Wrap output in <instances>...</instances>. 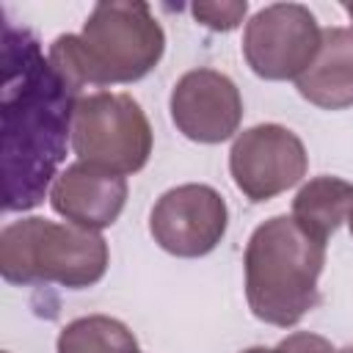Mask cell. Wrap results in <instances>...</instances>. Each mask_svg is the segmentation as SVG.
I'll return each mask as SVG.
<instances>
[{"mask_svg":"<svg viewBox=\"0 0 353 353\" xmlns=\"http://www.w3.org/2000/svg\"><path fill=\"white\" fill-rule=\"evenodd\" d=\"M8 36V33H6ZM11 39V36H8ZM19 66L6 58L3 88V193L6 210H30L44 199L66 138H72V94L22 33Z\"/></svg>","mask_w":353,"mask_h":353,"instance_id":"1","label":"cell"},{"mask_svg":"<svg viewBox=\"0 0 353 353\" xmlns=\"http://www.w3.org/2000/svg\"><path fill=\"white\" fill-rule=\"evenodd\" d=\"M165 52V33L141 0H105L91 8L80 33L50 44L47 63L80 97L85 85H119L146 77Z\"/></svg>","mask_w":353,"mask_h":353,"instance_id":"2","label":"cell"},{"mask_svg":"<svg viewBox=\"0 0 353 353\" xmlns=\"http://www.w3.org/2000/svg\"><path fill=\"white\" fill-rule=\"evenodd\" d=\"M325 243L309 234L292 215L259 223L245 245V301L256 320L279 328L301 323L320 303Z\"/></svg>","mask_w":353,"mask_h":353,"instance_id":"3","label":"cell"},{"mask_svg":"<svg viewBox=\"0 0 353 353\" xmlns=\"http://www.w3.org/2000/svg\"><path fill=\"white\" fill-rule=\"evenodd\" d=\"M110 262L99 232L55 223L39 215L19 218L0 232V273L8 284H61L83 290L97 284Z\"/></svg>","mask_w":353,"mask_h":353,"instance_id":"4","label":"cell"},{"mask_svg":"<svg viewBox=\"0 0 353 353\" xmlns=\"http://www.w3.org/2000/svg\"><path fill=\"white\" fill-rule=\"evenodd\" d=\"M72 152L80 163L127 176L152 154V124L124 91L80 94L72 110Z\"/></svg>","mask_w":353,"mask_h":353,"instance_id":"5","label":"cell"},{"mask_svg":"<svg viewBox=\"0 0 353 353\" xmlns=\"http://www.w3.org/2000/svg\"><path fill=\"white\" fill-rule=\"evenodd\" d=\"M317 17L301 3H270L243 30V55L256 77L298 80L320 50Z\"/></svg>","mask_w":353,"mask_h":353,"instance_id":"6","label":"cell"},{"mask_svg":"<svg viewBox=\"0 0 353 353\" xmlns=\"http://www.w3.org/2000/svg\"><path fill=\"white\" fill-rule=\"evenodd\" d=\"M309 154L303 141L281 124H254L229 149V171L237 190L251 201H268L306 176Z\"/></svg>","mask_w":353,"mask_h":353,"instance_id":"7","label":"cell"},{"mask_svg":"<svg viewBox=\"0 0 353 353\" xmlns=\"http://www.w3.org/2000/svg\"><path fill=\"white\" fill-rule=\"evenodd\" d=\"M229 207L223 196L201 182H188L165 190L149 215L154 243L182 259L210 254L226 234Z\"/></svg>","mask_w":353,"mask_h":353,"instance_id":"8","label":"cell"},{"mask_svg":"<svg viewBox=\"0 0 353 353\" xmlns=\"http://www.w3.org/2000/svg\"><path fill=\"white\" fill-rule=\"evenodd\" d=\"M171 119L176 130L196 143L229 141L243 119V97L234 80L218 69H190L171 88Z\"/></svg>","mask_w":353,"mask_h":353,"instance_id":"9","label":"cell"},{"mask_svg":"<svg viewBox=\"0 0 353 353\" xmlns=\"http://www.w3.org/2000/svg\"><path fill=\"white\" fill-rule=\"evenodd\" d=\"M127 176L88 163H69L50 188V207L74 226L102 232L113 226L127 204Z\"/></svg>","mask_w":353,"mask_h":353,"instance_id":"10","label":"cell"},{"mask_svg":"<svg viewBox=\"0 0 353 353\" xmlns=\"http://www.w3.org/2000/svg\"><path fill=\"white\" fill-rule=\"evenodd\" d=\"M298 94L323 108L342 110L353 105V30L325 28L314 61L295 80Z\"/></svg>","mask_w":353,"mask_h":353,"instance_id":"11","label":"cell"},{"mask_svg":"<svg viewBox=\"0 0 353 353\" xmlns=\"http://www.w3.org/2000/svg\"><path fill=\"white\" fill-rule=\"evenodd\" d=\"M353 210V185L339 176H314L309 179L292 199V218L317 240L328 243V237L347 221Z\"/></svg>","mask_w":353,"mask_h":353,"instance_id":"12","label":"cell"},{"mask_svg":"<svg viewBox=\"0 0 353 353\" xmlns=\"http://www.w3.org/2000/svg\"><path fill=\"white\" fill-rule=\"evenodd\" d=\"M58 353H141L135 334L116 317L88 314L66 323L55 342Z\"/></svg>","mask_w":353,"mask_h":353,"instance_id":"13","label":"cell"},{"mask_svg":"<svg viewBox=\"0 0 353 353\" xmlns=\"http://www.w3.org/2000/svg\"><path fill=\"white\" fill-rule=\"evenodd\" d=\"M190 11L210 30H234L243 22V17H245L248 3L245 0H232V3H193Z\"/></svg>","mask_w":353,"mask_h":353,"instance_id":"14","label":"cell"},{"mask_svg":"<svg viewBox=\"0 0 353 353\" xmlns=\"http://www.w3.org/2000/svg\"><path fill=\"white\" fill-rule=\"evenodd\" d=\"M276 353H336V347L312 331H295L276 345Z\"/></svg>","mask_w":353,"mask_h":353,"instance_id":"15","label":"cell"},{"mask_svg":"<svg viewBox=\"0 0 353 353\" xmlns=\"http://www.w3.org/2000/svg\"><path fill=\"white\" fill-rule=\"evenodd\" d=\"M243 353H276V347H262V345H256V347H248V350H243Z\"/></svg>","mask_w":353,"mask_h":353,"instance_id":"16","label":"cell"},{"mask_svg":"<svg viewBox=\"0 0 353 353\" xmlns=\"http://www.w3.org/2000/svg\"><path fill=\"white\" fill-rule=\"evenodd\" d=\"M342 8H345V14L350 17V22H353V3H342ZM353 30V28H350Z\"/></svg>","mask_w":353,"mask_h":353,"instance_id":"17","label":"cell"},{"mask_svg":"<svg viewBox=\"0 0 353 353\" xmlns=\"http://www.w3.org/2000/svg\"><path fill=\"white\" fill-rule=\"evenodd\" d=\"M336 353H353V345H345L342 350H336Z\"/></svg>","mask_w":353,"mask_h":353,"instance_id":"18","label":"cell"},{"mask_svg":"<svg viewBox=\"0 0 353 353\" xmlns=\"http://www.w3.org/2000/svg\"><path fill=\"white\" fill-rule=\"evenodd\" d=\"M347 226H350V234H353V210H350V215H347Z\"/></svg>","mask_w":353,"mask_h":353,"instance_id":"19","label":"cell"}]
</instances>
